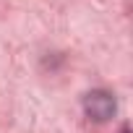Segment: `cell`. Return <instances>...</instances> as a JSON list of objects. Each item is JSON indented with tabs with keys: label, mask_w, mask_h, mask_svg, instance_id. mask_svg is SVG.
Returning <instances> with one entry per match:
<instances>
[{
	"label": "cell",
	"mask_w": 133,
	"mask_h": 133,
	"mask_svg": "<svg viewBox=\"0 0 133 133\" xmlns=\"http://www.w3.org/2000/svg\"><path fill=\"white\" fill-rule=\"evenodd\" d=\"M84 110L94 123H104V120H110L115 115L117 102H115V97L110 91H89L86 99H84Z\"/></svg>",
	"instance_id": "1"
},
{
	"label": "cell",
	"mask_w": 133,
	"mask_h": 133,
	"mask_svg": "<svg viewBox=\"0 0 133 133\" xmlns=\"http://www.w3.org/2000/svg\"><path fill=\"white\" fill-rule=\"evenodd\" d=\"M123 133H128V130H123Z\"/></svg>",
	"instance_id": "2"
}]
</instances>
